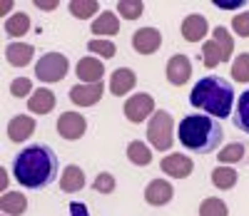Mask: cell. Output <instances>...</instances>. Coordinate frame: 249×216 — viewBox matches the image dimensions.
<instances>
[{
  "label": "cell",
  "mask_w": 249,
  "mask_h": 216,
  "mask_svg": "<svg viewBox=\"0 0 249 216\" xmlns=\"http://www.w3.org/2000/svg\"><path fill=\"white\" fill-rule=\"evenodd\" d=\"M160 166H162L164 174L172 177V179H187L195 171V162L187 157V154H179V152L167 154V157L160 162Z\"/></svg>",
  "instance_id": "cell-10"
},
{
  "label": "cell",
  "mask_w": 249,
  "mask_h": 216,
  "mask_svg": "<svg viewBox=\"0 0 249 216\" xmlns=\"http://www.w3.org/2000/svg\"><path fill=\"white\" fill-rule=\"evenodd\" d=\"M70 72V60L62 55V52H45L35 62V77L40 82H48L55 84L60 80H65Z\"/></svg>",
  "instance_id": "cell-5"
},
{
  "label": "cell",
  "mask_w": 249,
  "mask_h": 216,
  "mask_svg": "<svg viewBox=\"0 0 249 216\" xmlns=\"http://www.w3.org/2000/svg\"><path fill=\"white\" fill-rule=\"evenodd\" d=\"M0 211L5 216H20L28 211V197L20 191H5L0 197Z\"/></svg>",
  "instance_id": "cell-21"
},
{
  "label": "cell",
  "mask_w": 249,
  "mask_h": 216,
  "mask_svg": "<svg viewBox=\"0 0 249 216\" xmlns=\"http://www.w3.org/2000/svg\"><path fill=\"white\" fill-rule=\"evenodd\" d=\"M3 216H5V214H3Z\"/></svg>",
  "instance_id": "cell-42"
},
{
  "label": "cell",
  "mask_w": 249,
  "mask_h": 216,
  "mask_svg": "<svg viewBox=\"0 0 249 216\" xmlns=\"http://www.w3.org/2000/svg\"><path fill=\"white\" fill-rule=\"evenodd\" d=\"M35 8L45 10V13H50V10L60 8V3H57V0H35Z\"/></svg>",
  "instance_id": "cell-38"
},
{
  "label": "cell",
  "mask_w": 249,
  "mask_h": 216,
  "mask_svg": "<svg viewBox=\"0 0 249 216\" xmlns=\"http://www.w3.org/2000/svg\"><path fill=\"white\" fill-rule=\"evenodd\" d=\"M55 129H57V134L62 139H68V142H77L85 137L88 132V119L82 117L80 112H62L55 122Z\"/></svg>",
  "instance_id": "cell-7"
},
{
  "label": "cell",
  "mask_w": 249,
  "mask_h": 216,
  "mask_svg": "<svg viewBox=\"0 0 249 216\" xmlns=\"http://www.w3.org/2000/svg\"><path fill=\"white\" fill-rule=\"evenodd\" d=\"M232 30L239 37H249V10H244V13L232 17Z\"/></svg>",
  "instance_id": "cell-36"
},
{
  "label": "cell",
  "mask_w": 249,
  "mask_h": 216,
  "mask_svg": "<svg viewBox=\"0 0 249 216\" xmlns=\"http://www.w3.org/2000/svg\"><path fill=\"white\" fill-rule=\"evenodd\" d=\"M232 80L247 84L249 82V52H239L232 60Z\"/></svg>",
  "instance_id": "cell-32"
},
{
  "label": "cell",
  "mask_w": 249,
  "mask_h": 216,
  "mask_svg": "<svg viewBox=\"0 0 249 216\" xmlns=\"http://www.w3.org/2000/svg\"><path fill=\"white\" fill-rule=\"evenodd\" d=\"M110 95L115 97H124V95H130L135 87H137V75L130 70V67H120L110 75Z\"/></svg>",
  "instance_id": "cell-15"
},
{
  "label": "cell",
  "mask_w": 249,
  "mask_h": 216,
  "mask_svg": "<svg viewBox=\"0 0 249 216\" xmlns=\"http://www.w3.org/2000/svg\"><path fill=\"white\" fill-rule=\"evenodd\" d=\"M35 57V48L28 45V42H10L5 48V60L13 65V67H25L30 65Z\"/></svg>",
  "instance_id": "cell-18"
},
{
  "label": "cell",
  "mask_w": 249,
  "mask_h": 216,
  "mask_svg": "<svg viewBox=\"0 0 249 216\" xmlns=\"http://www.w3.org/2000/svg\"><path fill=\"white\" fill-rule=\"evenodd\" d=\"M10 10H13V3H10V0H5V3H0V15H3L5 20L10 17Z\"/></svg>",
  "instance_id": "cell-40"
},
{
  "label": "cell",
  "mask_w": 249,
  "mask_h": 216,
  "mask_svg": "<svg viewBox=\"0 0 249 216\" xmlns=\"http://www.w3.org/2000/svg\"><path fill=\"white\" fill-rule=\"evenodd\" d=\"M147 142L157 152H167L175 142V119L167 110H157L147 122Z\"/></svg>",
  "instance_id": "cell-4"
},
{
  "label": "cell",
  "mask_w": 249,
  "mask_h": 216,
  "mask_svg": "<svg viewBox=\"0 0 249 216\" xmlns=\"http://www.w3.org/2000/svg\"><path fill=\"white\" fill-rule=\"evenodd\" d=\"M199 216H230V209L219 197H207L199 204Z\"/></svg>",
  "instance_id": "cell-29"
},
{
  "label": "cell",
  "mask_w": 249,
  "mask_h": 216,
  "mask_svg": "<svg viewBox=\"0 0 249 216\" xmlns=\"http://www.w3.org/2000/svg\"><path fill=\"white\" fill-rule=\"evenodd\" d=\"M162 48V33L157 28H140L132 35V50L137 55H155Z\"/></svg>",
  "instance_id": "cell-9"
},
{
  "label": "cell",
  "mask_w": 249,
  "mask_h": 216,
  "mask_svg": "<svg viewBox=\"0 0 249 216\" xmlns=\"http://www.w3.org/2000/svg\"><path fill=\"white\" fill-rule=\"evenodd\" d=\"M105 95V82H97V84H75L70 90V102L75 107H92L102 100Z\"/></svg>",
  "instance_id": "cell-13"
},
{
  "label": "cell",
  "mask_w": 249,
  "mask_h": 216,
  "mask_svg": "<svg viewBox=\"0 0 249 216\" xmlns=\"http://www.w3.org/2000/svg\"><path fill=\"white\" fill-rule=\"evenodd\" d=\"M212 40L219 45L224 62H230L232 55H234V37H232V33L227 28H222V25H217V28H212Z\"/></svg>",
  "instance_id": "cell-24"
},
{
  "label": "cell",
  "mask_w": 249,
  "mask_h": 216,
  "mask_svg": "<svg viewBox=\"0 0 249 216\" xmlns=\"http://www.w3.org/2000/svg\"><path fill=\"white\" fill-rule=\"evenodd\" d=\"M202 57H204V67H217L219 62H224L222 57V50L214 40H204L202 45Z\"/></svg>",
  "instance_id": "cell-33"
},
{
  "label": "cell",
  "mask_w": 249,
  "mask_h": 216,
  "mask_svg": "<svg viewBox=\"0 0 249 216\" xmlns=\"http://www.w3.org/2000/svg\"><path fill=\"white\" fill-rule=\"evenodd\" d=\"M88 50H90L92 55H100V60H110V57H115V52H117L115 42H110V40H105V37H92V40L88 42Z\"/></svg>",
  "instance_id": "cell-30"
},
{
  "label": "cell",
  "mask_w": 249,
  "mask_h": 216,
  "mask_svg": "<svg viewBox=\"0 0 249 216\" xmlns=\"http://www.w3.org/2000/svg\"><path fill=\"white\" fill-rule=\"evenodd\" d=\"M115 8H117L120 17H124V20H137L144 13V3H142V0H120Z\"/></svg>",
  "instance_id": "cell-31"
},
{
  "label": "cell",
  "mask_w": 249,
  "mask_h": 216,
  "mask_svg": "<svg viewBox=\"0 0 249 216\" xmlns=\"http://www.w3.org/2000/svg\"><path fill=\"white\" fill-rule=\"evenodd\" d=\"M68 8H70V15L77 17V20L97 17V13H100V3H97V0H72Z\"/></svg>",
  "instance_id": "cell-26"
},
{
  "label": "cell",
  "mask_w": 249,
  "mask_h": 216,
  "mask_svg": "<svg viewBox=\"0 0 249 216\" xmlns=\"http://www.w3.org/2000/svg\"><path fill=\"white\" fill-rule=\"evenodd\" d=\"M127 159L132 164H137V166H147L152 162V147H147V144L140 142V139H132L127 144Z\"/></svg>",
  "instance_id": "cell-23"
},
{
  "label": "cell",
  "mask_w": 249,
  "mask_h": 216,
  "mask_svg": "<svg viewBox=\"0 0 249 216\" xmlns=\"http://www.w3.org/2000/svg\"><path fill=\"white\" fill-rule=\"evenodd\" d=\"M190 104L207 112L210 117L227 119L232 117L234 110V87L219 75H207L192 87Z\"/></svg>",
  "instance_id": "cell-2"
},
{
  "label": "cell",
  "mask_w": 249,
  "mask_h": 216,
  "mask_svg": "<svg viewBox=\"0 0 249 216\" xmlns=\"http://www.w3.org/2000/svg\"><path fill=\"white\" fill-rule=\"evenodd\" d=\"M5 189H8V171L0 169V191H5Z\"/></svg>",
  "instance_id": "cell-41"
},
{
  "label": "cell",
  "mask_w": 249,
  "mask_h": 216,
  "mask_svg": "<svg viewBox=\"0 0 249 216\" xmlns=\"http://www.w3.org/2000/svg\"><path fill=\"white\" fill-rule=\"evenodd\" d=\"M92 35L95 37H110V35H117L120 33V20L112 10H105V13H100L95 20H92V25H90Z\"/></svg>",
  "instance_id": "cell-19"
},
{
  "label": "cell",
  "mask_w": 249,
  "mask_h": 216,
  "mask_svg": "<svg viewBox=\"0 0 249 216\" xmlns=\"http://www.w3.org/2000/svg\"><path fill=\"white\" fill-rule=\"evenodd\" d=\"M60 189L65 194H75L80 189H85V171L77 164H68L65 171H62V177H60Z\"/></svg>",
  "instance_id": "cell-20"
},
{
  "label": "cell",
  "mask_w": 249,
  "mask_h": 216,
  "mask_svg": "<svg viewBox=\"0 0 249 216\" xmlns=\"http://www.w3.org/2000/svg\"><path fill=\"white\" fill-rule=\"evenodd\" d=\"M179 144L190 152H199V154H212L217 152L219 142L224 139V132L214 117L210 115H187L179 122Z\"/></svg>",
  "instance_id": "cell-3"
},
{
  "label": "cell",
  "mask_w": 249,
  "mask_h": 216,
  "mask_svg": "<svg viewBox=\"0 0 249 216\" xmlns=\"http://www.w3.org/2000/svg\"><path fill=\"white\" fill-rule=\"evenodd\" d=\"M244 154H247L244 144H242V142H232V144L222 147L217 157H219V162H222V164H239V162L244 159Z\"/></svg>",
  "instance_id": "cell-28"
},
{
  "label": "cell",
  "mask_w": 249,
  "mask_h": 216,
  "mask_svg": "<svg viewBox=\"0 0 249 216\" xmlns=\"http://www.w3.org/2000/svg\"><path fill=\"white\" fill-rule=\"evenodd\" d=\"M210 23H207V17L199 15V13H192V15H187L182 20V25H179V33L187 42H202L207 37V33H210Z\"/></svg>",
  "instance_id": "cell-14"
},
{
  "label": "cell",
  "mask_w": 249,
  "mask_h": 216,
  "mask_svg": "<svg viewBox=\"0 0 249 216\" xmlns=\"http://www.w3.org/2000/svg\"><path fill=\"white\" fill-rule=\"evenodd\" d=\"M30 15L28 13H13L8 20H5V33L10 37H23L28 30H30Z\"/></svg>",
  "instance_id": "cell-25"
},
{
  "label": "cell",
  "mask_w": 249,
  "mask_h": 216,
  "mask_svg": "<svg viewBox=\"0 0 249 216\" xmlns=\"http://www.w3.org/2000/svg\"><path fill=\"white\" fill-rule=\"evenodd\" d=\"M124 112V119L132 122V124H142L144 119H152V115L157 112L155 110V97L147 95V92H137L132 97H127V102H124L122 107Z\"/></svg>",
  "instance_id": "cell-6"
},
{
  "label": "cell",
  "mask_w": 249,
  "mask_h": 216,
  "mask_svg": "<svg viewBox=\"0 0 249 216\" xmlns=\"http://www.w3.org/2000/svg\"><path fill=\"white\" fill-rule=\"evenodd\" d=\"M95 191L97 194H112L115 191V186H117V182H115V177L110 174V171H100V174L95 177Z\"/></svg>",
  "instance_id": "cell-34"
},
{
  "label": "cell",
  "mask_w": 249,
  "mask_h": 216,
  "mask_svg": "<svg viewBox=\"0 0 249 216\" xmlns=\"http://www.w3.org/2000/svg\"><path fill=\"white\" fill-rule=\"evenodd\" d=\"M33 92H35V90H33V82H30L28 77H18V80L10 82V95H13V97H28V100H30Z\"/></svg>",
  "instance_id": "cell-35"
},
{
  "label": "cell",
  "mask_w": 249,
  "mask_h": 216,
  "mask_svg": "<svg viewBox=\"0 0 249 216\" xmlns=\"http://www.w3.org/2000/svg\"><path fill=\"white\" fill-rule=\"evenodd\" d=\"M55 104H57V100H55V92L53 90L37 87L30 95V100H28V110H30V115H50L55 110Z\"/></svg>",
  "instance_id": "cell-17"
},
{
  "label": "cell",
  "mask_w": 249,
  "mask_h": 216,
  "mask_svg": "<svg viewBox=\"0 0 249 216\" xmlns=\"http://www.w3.org/2000/svg\"><path fill=\"white\" fill-rule=\"evenodd\" d=\"M210 179H212V184H214L217 189L227 191V189H234L239 174H237V169H234V166H214V169H212V174H210Z\"/></svg>",
  "instance_id": "cell-22"
},
{
  "label": "cell",
  "mask_w": 249,
  "mask_h": 216,
  "mask_svg": "<svg viewBox=\"0 0 249 216\" xmlns=\"http://www.w3.org/2000/svg\"><path fill=\"white\" fill-rule=\"evenodd\" d=\"M75 75L82 84H97L102 82V77H105V62H102L100 57H82L77 62V67H75Z\"/></svg>",
  "instance_id": "cell-12"
},
{
  "label": "cell",
  "mask_w": 249,
  "mask_h": 216,
  "mask_svg": "<svg viewBox=\"0 0 249 216\" xmlns=\"http://www.w3.org/2000/svg\"><path fill=\"white\" fill-rule=\"evenodd\" d=\"M164 75H167V82L175 84V87H182L192 80V60L177 52L167 60V67H164Z\"/></svg>",
  "instance_id": "cell-8"
},
{
  "label": "cell",
  "mask_w": 249,
  "mask_h": 216,
  "mask_svg": "<svg viewBox=\"0 0 249 216\" xmlns=\"http://www.w3.org/2000/svg\"><path fill=\"white\" fill-rule=\"evenodd\" d=\"M57 154L48 144H30L20 149L13 159V177L25 189H45L57 177Z\"/></svg>",
  "instance_id": "cell-1"
},
{
  "label": "cell",
  "mask_w": 249,
  "mask_h": 216,
  "mask_svg": "<svg viewBox=\"0 0 249 216\" xmlns=\"http://www.w3.org/2000/svg\"><path fill=\"white\" fill-rule=\"evenodd\" d=\"M35 134V119L30 115H18L8 122V139L15 144H23Z\"/></svg>",
  "instance_id": "cell-16"
},
{
  "label": "cell",
  "mask_w": 249,
  "mask_h": 216,
  "mask_svg": "<svg viewBox=\"0 0 249 216\" xmlns=\"http://www.w3.org/2000/svg\"><path fill=\"white\" fill-rule=\"evenodd\" d=\"M232 117H234L237 129H242L244 134H249V90H244L239 95V102L234 107V115Z\"/></svg>",
  "instance_id": "cell-27"
},
{
  "label": "cell",
  "mask_w": 249,
  "mask_h": 216,
  "mask_svg": "<svg viewBox=\"0 0 249 216\" xmlns=\"http://www.w3.org/2000/svg\"><path fill=\"white\" fill-rule=\"evenodd\" d=\"M68 209H70V216H90L88 206L82 201H72V204H68Z\"/></svg>",
  "instance_id": "cell-37"
},
{
  "label": "cell",
  "mask_w": 249,
  "mask_h": 216,
  "mask_svg": "<svg viewBox=\"0 0 249 216\" xmlns=\"http://www.w3.org/2000/svg\"><path fill=\"white\" fill-rule=\"evenodd\" d=\"M175 197V186L167 179H152L147 186H144V201L150 206H167Z\"/></svg>",
  "instance_id": "cell-11"
},
{
  "label": "cell",
  "mask_w": 249,
  "mask_h": 216,
  "mask_svg": "<svg viewBox=\"0 0 249 216\" xmlns=\"http://www.w3.org/2000/svg\"><path fill=\"white\" fill-rule=\"evenodd\" d=\"M214 5L222 8V10H234V8H242L244 0H230V3H224V0H214Z\"/></svg>",
  "instance_id": "cell-39"
}]
</instances>
